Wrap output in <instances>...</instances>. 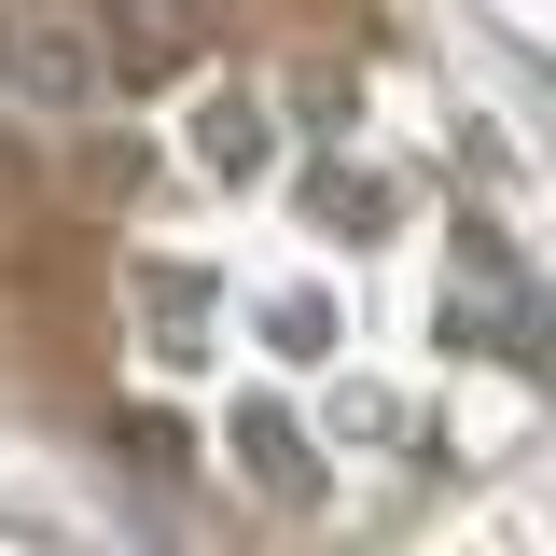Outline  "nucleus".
Wrapping results in <instances>:
<instances>
[{"mask_svg":"<svg viewBox=\"0 0 556 556\" xmlns=\"http://www.w3.org/2000/svg\"><path fill=\"white\" fill-rule=\"evenodd\" d=\"M126 390L223 501L376 529L543 417V278L459 112L376 56L181 84L112 223Z\"/></svg>","mask_w":556,"mask_h":556,"instance_id":"obj_1","label":"nucleus"}]
</instances>
